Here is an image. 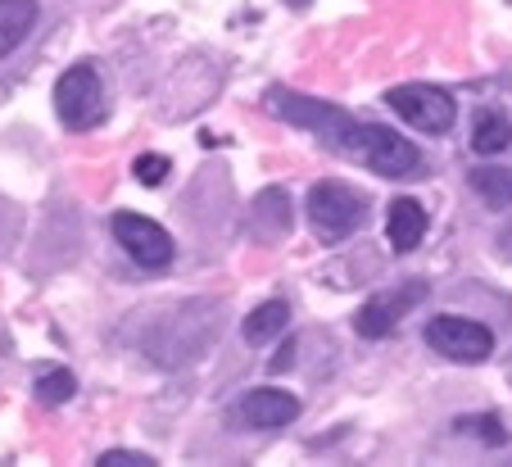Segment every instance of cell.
Wrapping results in <instances>:
<instances>
[{
    "label": "cell",
    "mask_w": 512,
    "mask_h": 467,
    "mask_svg": "<svg viewBox=\"0 0 512 467\" xmlns=\"http://www.w3.org/2000/svg\"><path fill=\"white\" fill-rule=\"evenodd\" d=\"M354 159H363V164L381 177H422V150H417L408 137H399V132L377 127V123L358 127Z\"/></svg>",
    "instance_id": "cell-7"
},
{
    "label": "cell",
    "mask_w": 512,
    "mask_h": 467,
    "mask_svg": "<svg viewBox=\"0 0 512 467\" xmlns=\"http://www.w3.org/2000/svg\"><path fill=\"white\" fill-rule=\"evenodd\" d=\"M508 5H512V0H508Z\"/></svg>",
    "instance_id": "cell-23"
},
{
    "label": "cell",
    "mask_w": 512,
    "mask_h": 467,
    "mask_svg": "<svg viewBox=\"0 0 512 467\" xmlns=\"http://www.w3.org/2000/svg\"><path fill=\"white\" fill-rule=\"evenodd\" d=\"M472 186H476V195H481L485 205L512 209V173H508V168H476Z\"/></svg>",
    "instance_id": "cell-15"
},
{
    "label": "cell",
    "mask_w": 512,
    "mask_h": 467,
    "mask_svg": "<svg viewBox=\"0 0 512 467\" xmlns=\"http://www.w3.org/2000/svg\"><path fill=\"white\" fill-rule=\"evenodd\" d=\"M290 363H295V341H286V345H281V350H277V359H272L268 368H272V372H286Z\"/></svg>",
    "instance_id": "cell-20"
},
{
    "label": "cell",
    "mask_w": 512,
    "mask_h": 467,
    "mask_svg": "<svg viewBox=\"0 0 512 467\" xmlns=\"http://www.w3.org/2000/svg\"><path fill=\"white\" fill-rule=\"evenodd\" d=\"M499 245H503V254L512 259V227H508V232H499Z\"/></svg>",
    "instance_id": "cell-21"
},
{
    "label": "cell",
    "mask_w": 512,
    "mask_h": 467,
    "mask_svg": "<svg viewBox=\"0 0 512 467\" xmlns=\"http://www.w3.org/2000/svg\"><path fill=\"white\" fill-rule=\"evenodd\" d=\"M55 114H59V123H64L68 132H91V127L105 123L109 96H105V82H100L96 64H73V69L59 73Z\"/></svg>",
    "instance_id": "cell-2"
},
{
    "label": "cell",
    "mask_w": 512,
    "mask_h": 467,
    "mask_svg": "<svg viewBox=\"0 0 512 467\" xmlns=\"http://www.w3.org/2000/svg\"><path fill=\"white\" fill-rule=\"evenodd\" d=\"M512 146V118L503 114V109H481L476 114V123H472V150L476 155H503V150Z\"/></svg>",
    "instance_id": "cell-11"
},
{
    "label": "cell",
    "mask_w": 512,
    "mask_h": 467,
    "mask_svg": "<svg viewBox=\"0 0 512 467\" xmlns=\"http://www.w3.org/2000/svg\"><path fill=\"white\" fill-rule=\"evenodd\" d=\"M268 100H272V114H281L286 123L309 127V132H318V137L327 141L331 150H345V155H354L358 127H363V123H358V118H349L345 109L327 105V100H313V96H295V91H281V87H272Z\"/></svg>",
    "instance_id": "cell-1"
},
{
    "label": "cell",
    "mask_w": 512,
    "mask_h": 467,
    "mask_svg": "<svg viewBox=\"0 0 512 467\" xmlns=\"http://www.w3.org/2000/svg\"><path fill=\"white\" fill-rule=\"evenodd\" d=\"M422 300H426V282H404V286H390V291H377L354 313V331L363 341H381V336H390V331L399 327V318H408V309Z\"/></svg>",
    "instance_id": "cell-8"
},
{
    "label": "cell",
    "mask_w": 512,
    "mask_h": 467,
    "mask_svg": "<svg viewBox=\"0 0 512 467\" xmlns=\"http://www.w3.org/2000/svg\"><path fill=\"white\" fill-rule=\"evenodd\" d=\"M254 227H259L263 236H286L290 232V195L281 191V186L259 191V200H254Z\"/></svg>",
    "instance_id": "cell-14"
},
{
    "label": "cell",
    "mask_w": 512,
    "mask_h": 467,
    "mask_svg": "<svg viewBox=\"0 0 512 467\" xmlns=\"http://www.w3.org/2000/svg\"><path fill=\"white\" fill-rule=\"evenodd\" d=\"M426 227H431L426 209L417 205V200H408V195H399L395 205H390V214H386V241H390V250H395V254L417 250V245H422V236H426Z\"/></svg>",
    "instance_id": "cell-10"
},
{
    "label": "cell",
    "mask_w": 512,
    "mask_h": 467,
    "mask_svg": "<svg viewBox=\"0 0 512 467\" xmlns=\"http://www.w3.org/2000/svg\"><path fill=\"white\" fill-rule=\"evenodd\" d=\"M96 467H155L150 454H136V449H105Z\"/></svg>",
    "instance_id": "cell-19"
},
{
    "label": "cell",
    "mask_w": 512,
    "mask_h": 467,
    "mask_svg": "<svg viewBox=\"0 0 512 467\" xmlns=\"http://www.w3.org/2000/svg\"><path fill=\"white\" fill-rule=\"evenodd\" d=\"M37 28V0H0V59Z\"/></svg>",
    "instance_id": "cell-13"
},
{
    "label": "cell",
    "mask_w": 512,
    "mask_h": 467,
    "mask_svg": "<svg viewBox=\"0 0 512 467\" xmlns=\"http://www.w3.org/2000/svg\"><path fill=\"white\" fill-rule=\"evenodd\" d=\"M295 418H300V399L277 386H259L236 404V422L250 431H277V427H290Z\"/></svg>",
    "instance_id": "cell-9"
},
{
    "label": "cell",
    "mask_w": 512,
    "mask_h": 467,
    "mask_svg": "<svg viewBox=\"0 0 512 467\" xmlns=\"http://www.w3.org/2000/svg\"><path fill=\"white\" fill-rule=\"evenodd\" d=\"M286 327H290V304L286 300H268V304H259V309L241 322V336H245V345H254V350H259V345L277 341Z\"/></svg>",
    "instance_id": "cell-12"
},
{
    "label": "cell",
    "mask_w": 512,
    "mask_h": 467,
    "mask_svg": "<svg viewBox=\"0 0 512 467\" xmlns=\"http://www.w3.org/2000/svg\"><path fill=\"white\" fill-rule=\"evenodd\" d=\"M132 173H136V182L141 186H164L168 173H173V159L168 155H136Z\"/></svg>",
    "instance_id": "cell-17"
},
{
    "label": "cell",
    "mask_w": 512,
    "mask_h": 467,
    "mask_svg": "<svg viewBox=\"0 0 512 467\" xmlns=\"http://www.w3.org/2000/svg\"><path fill=\"white\" fill-rule=\"evenodd\" d=\"M458 431L481 436L485 445H503V440H508V431L499 427V418H494V413H481V418H458Z\"/></svg>",
    "instance_id": "cell-18"
},
{
    "label": "cell",
    "mask_w": 512,
    "mask_h": 467,
    "mask_svg": "<svg viewBox=\"0 0 512 467\" xmlns=\"http://www.w3.org/2000/svg\"><path fill=\"white\" fill-rule=\"evenodd\" d=\"M422 341L449 363H485L494 354V331L463 313H440L426 322Z\"/></svg>",
    "instance_id": "cell-4"
},
{
    "label": "cell",
    "mask_w": 512,
    "mask_h": 467,
    "mask_svg": "<svg viewBox=\"0 0 512 467\" xmlns=\"http://www.w3.org/2000/svg\"><path fill=\"white\" fill-rule=\"evenodd\" d=\"M32 390H37L41 404H68V399H73V390H78V377H73L68 368H50V372H41Z\"/></svg>",
    "instance_id": "cell-16"
},
{
    "label": "cell",
    "mask_w": 512,
    "mask_h": 467,
    "mask_svg": "<svg viewBox=\"0 0 512 467\" xmlns=\"http://www.w3.org/2000/svg\"><path fill=\"white\" fill-rule=\"evenodd\" d=\"M386 105L404 118L408 127L426 132V137H445L458 118V105L445 87H431V82H404V87L386 91Z\"/></svg>",
    "instance_id": "cell-5"
},
{
    "label": "cell",
    "mask_w": 512,
    "mask_h": 467,
    "mask_svg": "<svg viewBox=\"0 0 512 467\" xmlns=\"http://www.w3.org/2000/svg\"><path fill=\"white\" fill-rule=\"evenodd\" d=\"M286 5H295V10H304V5H309V0H286Z\"/></svg>",
    "instance_id": "cell-22"
},
{
    "label": "cell",
    "mask_w": 512,
    "mask_h": 467,
    "mask_svg": "<svg viewBox=\"0 0 512 467\" xmlns=\"http://www.w3.org/2000/svg\"><path fill=\"white\" fill-rule=\"evenodd\" d=\"M114 241L123 245V254L136 263V268H145V273H159V268H168L177 254L173 236L164 232V227L155 223V218L145 214H132V209H118L114 214Z\"/></svg>",
    "instance_id": "cell-6"
},
{
    "label": "cell",
    "mask_w": 512,
    "mask_h": 467,
    "mask_svg": "<svg viewBox=\"0 0 512 467\" xmlns=\"http://www.w3.org/2000/svg\"><path fill=\"white\" fill-rule=\"evenodd\" d=\"M304 209H309V223L318 232V241H327V245L354 236L363 227V218H368V200L345 182H313Z\"/></svg>",
    "instance_id": "cell-3"
}]
</instances>
